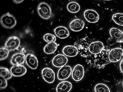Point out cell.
Here are the masks:
<instances>
[{"mask_svg":"<svg viewBox=\"0 0 123 92\" xmlns=\"http://www.w3.org/2000/svg\"><path fill=\"white\" fill-rule=\"evenodd\" d=\"M43 40L48 43H53L56 41V37L54 35L50 33L46 34L43 36Z\"/></svg>","mask_w":123,"mask_h":92,"instance_id":"cell-27","label":"cell"},{"mask_svg":"<svg viewBox=\"0 0 123 92\" xmlns=\"http://www.w3.org/2000/svg\"><path fill=\"white\" fill-rule=\"evenodd\" d=\"M67 9L69 12L72 13H76L80 9V6L79 4L75 2H69L67 6Z\"/></svg>","mask_w":123,"mask_h":92,"instance_id":"cell-22","label":"cell"},{"mask_svg":"<svg viewBox=\"0 0 123 92\" xmlns=\"http://www.w3.org/2000/svg\"><path fill=\"white\" fill-rule=\"evenodd\" d=\"M72 86L70 82L64 81L58 84L56 87L57 92H69L72 89Z\"/></svg>","mask_w":123,"mask_h":92,"instance_id":"cell-19","label":"cell"},{"mask_svg":"<svg viewBox=\"0 0 123 92\" xmlns=\"http://www.w3.org/2000/svg\"><path fill=\"white\" fill-rule=\"evenodd\" d=\"M26 56L24 54L17 53L12 56L10 60V63L13 66L22 65L25 60Z\"/></svg>","mask_w":123,"mask_h":92,"instance_id":"cell-12","label":"cell"},{"mask_svg":"<svg viewBox=\"0 0 123 92\" xmlns=\"http://www.w3.org/2000/svg\"><path fill=\"white\" fill-rule=\"evenodd\" d=\"M72 73V68L70 66H64L61 67L58 70L57 77L58 80H65L68 79Z\"/></svg>","mask_w":123,"mask_h":92,"instance_id":"cell-10","label":"cell"},{"mask_svg":"<svg viewBox=\"0 0 123 92\" xmlns=\"http://www.w3.org/2000/svg\"><path fill=\"white\" fill-rule=\"evenodd\" d=\"M68 61L67 57L64 55L58 54L54 57L52 63L54 66L57 67H62L66 65Z\"/></svg>","mask_w":123,"mask_h":92,"instance_id":"cell-11","label":"cell"},{"mask_svg":"<svg viewBox=\"0 0 123 92\" xmlns=\"http://www.w3.org/2000/svg\"><path fill=\"white\" fill-rule=\"evenodd\" d=\"M20 45L19 39L16 36H13L8 38L6 42L5 47L10 51H12L18 49Z\"/></svg>","mask_w":123,"mask_h":92,"instance_id":"cell-5","label":"cell"},{"mask_svg":"<svg viewBox=\"0 0 123 92\" xmlns=\"http://www.w3.org/2000/svg\"><path fill=\"white\" fill-rule=\"evenodd\" d=\"M84 15L86 20L90 23H96L99 20V15L98 13L92 10H86Z\"/></svg>","mask_w":123,"mask_h":92,"instance_id":"cell-9","label":"cell"},{"mask_svg":"<svg viewBox=\"0 0 123 92\" xmlns=\"http://www.w3.org/2000/svg\"><path fill=\"white\" fill-rule=\"evenodd\" d=\"M110 50L109 47L104 46L103 51L97 54H90L89 57L86 58V61L92 67L101 69L105 65L111 62L109 60V55Z\"/></svg>","mask_w":123,"mask_h":92,"instance_id":"cell-1","label":"cell"},{"mask_svg":"<svg viewBox=\"0 0 123 92\" xmlns=\"http://www.w3.org/2000/svg\"><path fill=\"white\" fill-rule=\"evenodd\" d=\"M56 35L61 39H65L69 36V33L68 29L64 26H59L54 30Z\"/></svg>","mask_w":123,"mask_h":92,"instance_id":"cell-18","label":"cell"},{"mask_svg":"<svg viewBox=\"0 0 123 92\" xmlns=\"http://www.w3.org/2000/svg\"></svg>","mask_w":123,"mask_h":92,"instance_id":"cell-33","label":"cell"},{"mask_svg":"<svg viewBox=\"0 0 123 92\" xmlns=\"http://www.w3.org/2000/svg\"><path fill=\"white\" fill-rule=\"evenodd\" d=\"M123 56V50L120 48H114L109 53V59L111 62H118L121 59Z\"/></svg>","mask_w":123,"mask_h":92,"instance_id":"cell-6","label":"cell"},{"mask_svg":"<svg viewBox=\"0 0 123 92\" xmlns=\"http://www.w3.org/2000/svg\"><path fill=\"white\" fill-rule=\"evenodd\" d=\"M0 76L2 77L6 80L10 79L12 76V73L8 68L1 67H0Z\"/></svg>","mask_w":123,"mask_h":92,"instance_id":"cell-23","label":"cell"},{"mask_svg":"<svg viewBox=\"0 0 123 92\" xmlns=\"http://www.w3.org/2000/svg\"><path fill=\"white\" fill-rule=\"evenodd\" d=\"M42 76L45 81L48 83H53L55 80V73L51 68L46 67L42 70Z\"/></svg>","mask_w":123,"mask_h":92,"instance_id":"cell-7","label":"cell"},{"mask_svg":"<svg viewBox=\"0 0 123 92\" xmlns=\"http://www.w3.org/2000/svg\"><path fill=\"white\" fill-rule=\"evenodd\" d=\"M112 19L117 24L123 26V14L116 13L112 16Z\"/></svg>","mask_w":123,"mask_h":92,"instance_id":"cell-25","label":"cell"},{"mask_svg":"<svg viewBox=\"0 0 123 92\" xmlns=\"http://www.w3.org/2000/svg\"><path fill=\"white\" fill-rule=\"evenodd\" d=\"M10 51L6 48L5 47H1L0 48V61L6 59L8 56Z\"/></svg>","mask_w":123,"mask_h":92,"instance_id":"cell-26","label":"cell"},{"mask_svg":"<svg viewBox=\"0 0 123 92\" xmlns=\"http://www.w3.org/2000/svg\"><path fill=\"white\" fill-rule=\"evenodd\" d=\"M13 2H14L15 3L19 4L23 2V1H24V0H13Z\"/></svg>","mask_w":123,"mask_h":92,"instance_id":"cell-31","label":"cell"},{"mask_svg":"<svg viewBox=\"0 0 123 92\" xmlns=\"http://www.w3.org/2000/svg\"><path fill=\"white\" fill-rule=\"evenodd\" d=\"M0 23L1 25L6 29H12L16 24V19L13 15L8 12L1 17Z\"/></svg>","mask_w":123,"mask_h":92,"instance_id":"cell-3","label":"cell"},{"mask_svg":"<svg viewBox=\"0 0 123 92\" xmlns=\"http://www.w3.org/2000/svg\"><path fill=\"white\" fill-rule=\"evenodd\" d=\"M110 34L111 37L114 39L117 42L122 43L123 42V33L118 29L113 28L110 30Z\"/></svg>","mask_w":123,"mask_h":92,"instance_id":"cell-17","label":"cell"},{"mask_svg":"<svg viewBox=\"0 0 123 92\" xmlns=\"http://www.w3.org/2000/svg\"><path fill=\"white\" fill-rule=\"evenodd\" d=\"M26 62L28 66L32 69L37 68L38 61L35 56L32 54H28L26 56Z\"/></svg>","mask_w":123,"mask_h":92,"instance_id":"cell-15","label":"cell"},{"mask_svg":"<svg viewBox=\"0 0 123 92\" xmlns=\"http://www.w3.org/2000/svg\"><path fill=\"white\" fill-rule=\"evenodd\" d=\"M117 41L114 40V39H113L112 37H110L107 40V43L109 45H113Z\"/></svg>","mask_w":123,"mask_h":92,"instance_id":"cell-29","label":"cell"},{"mask_svg":"<svg viewBox=\"0 0 123 92\" xmlns=\"http://www.w3.org/2000/svg\"><path fill=\"white\" fill-rule=\"evenodd\" d=\"M0 89H5L7 86V82L6 79L0 76Z\"/></svg>","mask_w":123,"mask_h":92,"instance_id":"cell-28","label":"cell"},{"mask_svg":"<svg viewBox=\"0 0 123 92\" xmlns=\"http://www.w3.org/2000/svg\"><path fill=\"white\" fill-rule=\"evenodd\" d=\"M37 10L39 16L44 19H48L51 17V8L46 2H41L37 7Z\"/></svg>","mask_w":123,"mask_h":92,"instance_id":"cell-4","label":"cell"},{"mask_svg":"<svg viewBox=\"0 0 123 92\" xmlns=\"http://www.w3.org/2000/svg\"><path fill=\"white\" fill-rule=\"evenodd\" d=\"M57 47L58 45L55 42L48 43L44 47L43 50L46 54H49L55 52L57 49Z\"/></svg>","mask_w":123,"mask_h":92,"instance_id":"cell-21","label":"cell"},{"mask_svg":"<svg viewBox=\"0 0 123 92\" xmlns=\"http://www.w3.org/2000/svg\"><path fill=\"white\" fill-rule=\"evenodd\" d=\"M62 52L64 55L69 57L76 56L78 53L76 47L72 45L66 46L63 49Z\"/></svg>","mask_w":123,"mask_h":92,"instance_id":"cell-20","label":"cell"},{"mask_svg":"<svg viewBox=\"0 0 123 92\" xmlns=\"http://www.w3.org/2000/svg\"><path fill=\"white\" fill-rule=\"evenodd\" d=\"M91 42L90 39L86 37L75 42L74 46L76 47L78 53L81 56L87 58L90 55L89 48Z\"/></svg>","mask_w":123,"mask_h":92,"instance_id":"cell-2","label":"cell"},{"mask_svg":"<svg viewBox=\"0 0 123 92\" xmlns=\"http://www.w3.org/2000/svg\"><path fill=\"white\" fill-rule=\"evenodd\" d=\"M10 71L14 76L20 77L25 75L27 70L26 68L23 65H18L12 67Z\"/></svg>","mask_w":123,"mask_h":92,"instance_id":"cell-14","label":"cell"},{"mask_svg":"<svg viewBox=\"0 0 123 92\" xmlns=\"http://www.w3.org/2000/svg\"><path fill=\"white\" fill-rule=\"evenodd\" d=\"M120 69L121 71L123 73V59L121 61L120 63Z\"/></svg>","mask_w":123,"mask_h":92,"instance_id":"cell-30","label":"cell"},{"mask_svg":"<svg viewBox=\"0 0 123 92\" xmlns=\"http://www.w3.org/2000/svg\"><path fill=\"white\" fill-rule=\"evenodd\" d=\"M84 75V69L82 65L78 64L74 68L72 76L73 79L75 81H79L81 80Z\"/></svg>","mask_w":123,"mask_h":92,"instance_id":"cell-8","label":"cell"},{"mask_svg":"<svg viewBox=\"0 0 123 92\" xmlns=\"http://www.w3.org/2000/svg\"><path fill=\"white\" fill-rule=\"evenodd\" d=\"M85 26V23L80 19L73 20L69 24V27L72 30L78 32L81 30Z\"/></svg>","mask_w":123,"mask_h":92,"instance_id":"cell-16","label":"cell"},{"mask_svg":"<svg viewBox=\"0 0 123 92\" xmlns=\"http://www.w3.org/2000/svg\"></svg>","mask_w":123,"mask_h":92,"instance_id":"cell-32","label":"cell"},{"mask_svg":"<svg viewBox=\"0 0 123 92\" xmlns=\"http://www.w3.org/2000/svg\"><path fill=\"white\" fill-rule=\"evenodd\" d=\"M104 48V46L102 42L101 41L93 42L90 45L89 51L91 54H97L101 52Z\"/></svg>","mask_w":123,"mask_h":92,"instance_id":"cell-13","label":"cell"},{"mask_svg":"<svg viewBox=\"0 0 123 92\" xmlns=\"http://www.w3.org/2000/svg\"><path fill=\"white\" fill-rule=\"evenodd\" d=\"M95 92H110V89L106 85L99 83L95 87Z\"/></svg>","mask_w":123,"mask_h":92,"instance_id":"cell-24","label":"cell"}]
</instances>
